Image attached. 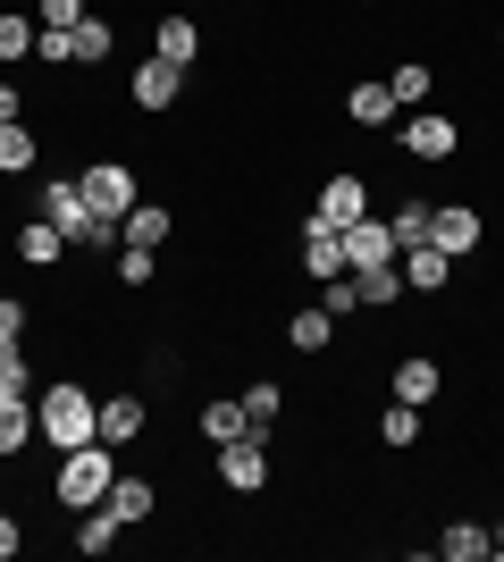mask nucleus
Returning a JSON list of instances; mask_svg holds the SVG:
<instances>
[{
    "mask_svg": "<svg viewBox=\"0 0 504 562\" xmlns=\"http://www.w3.org/2000/svg\"><path fill=\"white\" fill-rule=\"evenodd\" d=\"M34 428H43V453H76L101 437V395L85 378H43L34 386Z\"/></svg>",
    "mask_w": 504,
    "mask_h": 562,
    "instance_id": "f257e3e1",
    "label": "nucleus"
},
{
    "mask_svg": "<svg viewBox=\"0 0 504 562\" xmlns=\"http://www.w3.org/2000/svg\"><path fill=\"white\" fill-rule=\"evenodd\" d=\"M110 479H119V446H76V453H51V513H85V504H101L110 495Z\"/></svg>",
    "mask_w": 504,
    "mask_h": 562,
    "instance_id": "f03ea898",
    "label": "nucleus"
},
{
    "mask_svg": "<svg viewBox=\"0 0 504 562\" xmlns=\"http://www.w3.org/2000/svg\"><path fill=\"white\" fill-rule=\"evenodd\" d=\"M76 186H85L93 218H126L135 202H144V168L119 160V151H93V160H76Z\"/></svg>",
    "mask_w": 504,
    "mask_h": 562,
    "instance_id": "7ed1b4c3",
    "label": "nucleus"
},
{
    "mask_svg": "<svg viewBox=\"0 0 504 562\" xmlns=\"http://www.w3.org/2000/svg\"><path fill=\"white\" fill-rule=\"evenodd\" d=\"M395 143H404V160H421V168H446V160H462V117H446V110H404L395 117Z\"/></svg>",
    "mask_w": 504,
    "mask_h": 562,
    "instance_id": "20e7f679",
    "label": "nucleus"
},
{
    "mask_svg": "<svg viewBox=\"0 0 504 562\" xmlns=\"http://www.w3.org/2000/svg\"><path fill=\"white\" fill-rule=\"evenodd\" d=\"M211 470L227 495H261L269 479H278V462H269V437L261 428H244V437H227V446H211Z\"/></svg>",
    "mask_w": 504,
    "mask_h": 562,
    "instance_id": "39448f33",
    "label": "nucleus"
},
{
    "mask_svg": "<svg viewBox=\"0 0 504 562\" xmlns=\"http://www.w3.org/2000/svg\"><path fill=\"white\" fill-rule=\"evenodd\" d=\"M186 85H193V68H168L160 50H152V59L126 68V110H135V117H168L177 101H186Z\"/></svg>",
    "mask_w": 504,
    "mask_h": 562,
    "instance_id": "423d86ee",
    "label": "nucleus"
},
{
    "mask_svg": "<svg viewBox=\"0 0 504 562\" xmlns=\"http://www.w3.org/2000/svg\"><path fill=\"white\" fill-rule=\"evenodd\" d=\"M429 244H437L446 260H471V252L488 244V211H480V202H462V193H455V202L437 193V211H429Z\"/></svg>",
    "mask_w": 504,
    "mask_h": 562,
    "instance_id": "0eeeda50",
    "label": "nucleus"
},
{
    "mask_svg": "<svg viewBox=\"0 0 504 562\" xmlns=\"http://www.w3.org/2000/svg\"><path fill=\"white\" fill-rule=\"evenodd\" d=\"M9 252H18V269H43V278H51L59 260H76V244H68L59 227H51L43 211H25L18 227H9Z\"/></svg>",
    "mask_w": 504,
    "mask_h": 562,
    "instance_id": "6e6552de",
    "label": "nucleus"
},
{
    "mask_svg": "<svg viewBox=\"0 0 504 562\" xmlns=\"http://www.w3.org/2000/svg\"><path fill=\"white\" fill-rule=\"evenodd\" d=\"M387 395H395V403H421V412H429V403L446 395V352H404V361L387 370Z\"/></svg>",
    "mask_w": 504,
    "mask_h": 562,
    "instance_id": "1a4fd4ad",
    "label": "nucleus"
},
{
    "mask_svg": "<svg viewBox=\"0 0 504 562\" xmlns=\"http://www.w3.org/2000/svg\"><path fill=\"white\" fill-rule=\"evenodd\" d=\"M312 218H328V227L370 218V177H361V168H328V177H320V211Z\"/></svg>",
    "mask_w": 504,
    "mask_h": 562,
    "instance_id": "9d476101",
    "label": "nucleus"
},
{
    "mask_svg": "<svg viewBox=\"0 0 504 562\" xmlns=\"http://www.w3.org/2000/svg\"><path fill=\"white\" fill-rule=\"evenodd\" d=\"M101 504H110V513H119L126 529H144V520H160V479H152V470H119Z\"/></svg>",
    "mask_w": 504,
    "mask_h": 562,
    "instance_id": "9b49d317",
    "label": "nucleus"
},
{
    "mask_svg": "<svg viewBox=\"0 0 504 562\" xmlns=\"http://www.w3.org/2000/svg\"><path fill=\"white\" fill-rule=\"evenodd\" d=\"M152 50H160L168 68H202V25H193V9H160V18H152Z\"/></svg>",
    "mask_w": 504,
    "mask_h": 562,
    "instance_id": "f8f14e48",
    "label": "nucleus"
},
{
    "mask_svg": "<svg viewBox=\"0 0 504 562\" xmlns=\"http://www.w3.org/2000/svg\"><path fill=\"white\" fill-rule=\"evenodd\" d=\"M395 93H387V76H354L345 85V126H361V135H379V126H395Z\"/></svg>",
    "mask_w": 504,
    "mask_h": 562,
    "instance_id": "ddd939ff",
    "label": "nucleus"
},
{
    "mask_svg": "<svg viewBox=\"0 0 504 562\" xmlns=\"http://www.w3.org/2000/svg\"><path fill=\"white\" fill-rule=\"evenodd\" d=\"M336 235H345V269H387V260H395V227H387L379 211L354 218V227H336Z\"/></svg>",
    "mask_w": 504,
    "mask_h": 562,
    "instance_id": "4468645a",
    "label": "nucleus"
},
{
    "mask_svg": "<svg viewBox=\"0 0 504 562\" xmlns=\"http://www.w3.org/2000/svg\"><path fill=\"white\" fill-rule=\"evenodd\" d=\"M370 437H379L387 453H412L421 437H429V412H421V403H395V395H387V403H379V420H370Z\"/></svg>",
    "mask_w": 504,
    "mask_h": 562,
    "instance_id": "2eb2a0df",
    "label": "nucleus"
},
{
    "mask_svg": "<svg viewBox=\"0 0 504 562\" xmlns=\"http://www.w3.org/2000/svg\"><path fill=\"white\" fill-rule=\"evenodd\" d=\"M303 278H312V285L345 278V235H336L328 218H303Z\"/></svg>",
    "mask_w": 504,
    "mask_h": 562,
    "instance_id": "dca6fc26",
    "label": "nucleus"
},
{
    "mask_svg": "<svg viewBox=\"0 0 504 562\" xmlns=\"http://www.w3.org/2000/svg\"><path fill=\"white\" fill-rule=\"evenodd\" d=\"M152 428V403L144 395H101V446H135Z\"/></svg>",
    "mask_w": 504,
    "mask_h": 562,
    "instance_id": "f3484780",
    "label": "nucleus"
},
{
    "mask_svg": "<svg viewBox=\"0 0 504 562\" xmlns=\"http://www.w3.org/2000/svg\"><path fill=\"white\" fill-rule=\"evenodd\" d=\"M395 260H404V285H412V294H446L455 269H462V260H446L437 244H412V252H395Z\"/></svg>",
    "mask_w": 504,
    "mask_h": 562,
    "instance_id": "a211bd4d",
    "label": "nucleus"
},
{
    "mask_svg": "<svg viewBox=\"0 0 504 562\" xmlns=\"http://www.w3.org/2000/svg\"><path fill=\"white\" fill-rule=\"evenodd\" d=\"M168 235H177V211H168V202H135V211L119 218V244H144V252H160Z\"/></svg>",
    "mask_w": 504,
    "mask_h": 562,
    "instance_id": "6ab92c4d",
    "label": "nucleus"
},
{
    "mask_svg": "<svg viewBox=\"0 0 504 562\" xmlns=\"http://www.w3.org/2000/svg\"><path fill=\"white\" fill-rule=\"evenodd\" d=\"M387 93H395V110H429L437 101V68L429 59H395V68H387Z\"/></svg>",
    "mask_w": 504,
    "mask_h": 562,
    "instance_id": "aec40b11",
    "label": "nucleus"
},
{
    "mask_svg": "<svg viewBox=\"0 0 504 562\" xmlns=\"http://www.w3.org/2000/svg\"><path fill=\"white\" fill-rule=\"evenodd\" d=\"M244 395H211L202 403V412H193V437H202V446H227V437H244Z\"/></svg>",
    "mask_w": 504,
    "mask_h": 562,
    "instance_id": "412c9836",
    "label": "nucleus"
},
{
    "mask_svg": "<svg viewBox=\"0 0 504 562\" xmlns=\"http://www.w3.org/2000/svg\"><path fill=\"white\" fill-rule=\"evenodd\" d=\"M429 554H446V562H488V554H496V538H488V520H446Z\"/></svg>",
    "mask_w": 504,
    "mask_h": 562,
    "instance_id": "4be33fe9",
    "label": "nucleus"
},
{
    "mask_svg": "<svg viewBox=\"0 0 504 562\" xmlns=\"http://www.w3.org/2000/svg\"><path fill=\"white\" fill-rule=\"evenodd\" d=\"M336 336H345V328L328 319V303H312V311H294V319H287V345L303 352V361H320V352H328Z\"/></svg>",
    "mask_w": 504,
    "mask_h": 562,
    "instance_id": "5701e85b",
    "label": "nucleus"
},
{
    "mask_svg": "<svg viewBox=\"0 0 504 562\" xmlns=\"http://www.w3.org/2000/svg\"><path fill=\"white\" fill-rule=\"evenodd\" d=\"M119 538H126V520L110 513V504H85V513H76V538H68V546H76V554H110Z\"/></svg>",
    "mask_w": 504,
    "mask_h": 562,
    "instance_id": "b1692460",
    "label": "nucleus"
},
{
    "mask_svg": "<svg viewBox=\"0 0 504 562\" xmlns=\"http://www.w3.org/2000/svg\"><path fill=\"white\" fill-rule=\"evenodd\" d=\"M34 446H43V428H34V403H0V462H25Z\"/></svg>",
    "mask_w": 504,
    "mask_h": 562,
    "instance_id": "393cba45",
    "label": "nucleus"
},
{
    "mask_svg": "<svg viewBox=\"0 0 504 562\" xmlns=\"http://www.w3.org/2000/svg\"><path fill=\"white\" fill-rule=\"evenodd\" d=\"M34 168H43V135H34V126H0V177H34Z\"/></svg>",
    "mask_w": 504,
    "mask_h": 562,
    "instance_id": "a878e982",
    "label": "nucleus"
},
{
    "mask_svg": "<svg viewBox=\"0 0 504 562\" xmlns=\"http://www.w3.org/2000/svg\"><path fill=\"white\" fill-rule=\"evenodd\" d=\"M354 285H361V311H395L412 294V285H404V260H387V269H354Z\"/></svg>",
    "mask_w": 504,
    "mask_h": 562,
    "instance_id": "bb28decb",
    "label": "nucleus"
},
{
    "mask_svg": "<svg viewBox=\"0 0 504 562\" xmlns=\"http://www.w3.org/2000/svg\"><path fill=\"white\" fill-rule=\"evenodd\" d=\"M34 386H43V361L25 345H9L0 352V403H34Z\"/></svg>",
    "mask_w": 504,
    "mask_h": 562,
    "instance_id": "cd10ccee",
    "label": "nucleus"
},
{
    "mask_svg": "<svg viewBox=\"0 0 504 562\" xmlns=\"http://www.w3.org/2000/svg\"><path fill=\"white\" fill-rule=\"evenodd\" d=\"M429 211H437V193H404V202L387 211V227H395V252H412V244H429Z\"/></svg>",
    "mask_w": 504,
    "mask_h": 562,
    "instance_id": "c85d7f7f",
    "label": "nucleus"
},
{
    "mask_svg": "<svg viewBox=\"0 0 504 562\" xmlns=\"http://www.w3.org/2000/svg\"><path fill=\"white\" fill-rule=\"evenodd\" d=\"M0 59H9V68H34V9H18V0L0 9Z\"/></svg>",
    "mask_w": 504,
    "mask_h": 562,
    "instance_id": "c756f323",
    "label": "nucleus"
},
{
    "mask_svg": "<svg viewBox=\"0 0 504 562\" xmlns=\"http://www.w3.org/2000/svg\"><path fill=\"white\" fill-rule=\"evenodd\" d=\"M110 59H119V25L85 18V25H76V68H110Z\"/></svg>",
    "mask_w": 504,
    "mask_h": 562,
    "instance_id": "7c9ffc66",
    "label": "nucleus"
},
{
    "mask_svg": "<svg viewBox=\"0 0 504 562\" xmlns=\"http://www.w3.org/2000/svg\"><path fill=\"white\" fill-rule=\"evenodd\" d=\"M244 420L269 437V428L287 420V386H278V378H253V386H244Z\"/></svg>",
    "mask_w": 504,
    "mask_h": 562,
    "instance_id": "2f4dec72",
    "label": "nucleus"
},
{
    "mask_svg": "<svg viewBox=\"0 0 504 562\" xmlns=\"http://www.w3.org/2000/svg\"><path fill=\"white\" fill-rule=\"evenodd\" d=\"M110 278H119L126 294H144V285L160 278V252H144V244H119V252H110Z\"/></svg>",
    "mask_w": 504,
    "mask_h": 562,
    "instance_id": "473e14b6",
    "label": "nucleus"
},
{
    "mask_svg": "<svg viewBox=\"0 0 504 562\" xmlns=\"http://www.w3.org/2000/svg\"><path fill=\"white\" fill-rule=\"evenodd\" d=\"M320 303H328V319H336V328H345V319H361V285H354V269L320 285Z\"/></svg>",
    "mask_w": 504,
    "mask_h": 562,
    "instance_id": "72a5a7b5",
    "label": "nucleus"
},
{
    "mask_svg": "<svg viewBox=\"0 0 504 562\" xmlns=\"http://www.w3.org/2000/svg\"><path fill=\"white\" fill-rule=\"evenodd\" d=\"M25 328H34V303H25V294H0V352L25 345Z\"/></svg>",
    "mask_w": 504,
    "mask_h": 562,
    "instance_id": "f704fd0d",
    "label": "nucleus"
},
{
    "mask_svg": "<svg viewBox=\"0 0 504 562\" xmlns=\"http://www.w3.org/2000/svg\"><path fill=\"white\" fill-rule=\"evenodd\" d=\"M34 9V25H85L93 18V0H25Z\"/></svg>",
    "mask_w": 504,
    "mask_h": 562,
    "instance_id": "c9c22d12",
    "label": "nucleus"
},
{
    "mask_svg": "<svg viewBox=\"0 0 504 562\" xmlns=\"http://www.w3.org/2000/svg\"><path fill=\"white\" fill-rule=\"evenodd\" d=\"M18 554H25V513L0 504V562H18Z\"/></svg>",
    "mask_w": 504,
    "mask_h": 562,
    "instance_id": "e433bc0d",
    "label": "nucleus"
},
{
    "mask_svg": "<svg viewBox=\"0 0 504 562\" xmlns=\"http://www.w3.org/2000/svg\"><path fill=\"white\" fill-rule=\"evenodd\" d=\"M18 117H25V85H18V76H0V126H18Z\"/></svg>",
    "mask_w": 504,
    "mask_h": 562,
    "instance_id": "4c0bfd02",
    "label": "nucleus"
},
{
    "mask_svg": "<svg viewBox=\"0 0 504 562\" xmlns=\"http://www.w3.org/2000/svg\"><path fill=\"white\" fill-rule=\"evenodd\" d=\"M488 538H496V562H504V520H496V529H488Z\"/></svg>",
    "mask_w": 504,
    "mask_h": 562,
    "instance_id": "58836bf2",
    "label": "nucleus"
},
{
    "mask_svg": "<svg viewBox=\"0 0 504 562\" xmlns=\"http://www.w3.org/2000/svg\"><path fill=\"white\" fill-rule=\"evenodd\" d=\"M0 76H9V59H0Z\"/></svg>",
    "mask_w": 504,
    "mask_h": 562,
    "instance_id": "ea45409f",
    "label": "nucleus"
},
{
    "mask_svg": "<svg viewBox=\"0 0 504 562\" xmlns=\"http://www.w3.org/2000/svg\"><path fill=\"white\" fill-rule=\"evenodd\" d=\"M186 9H202V0H186Z\"/></svg>",
    "mask_w": 504,
    "mask_h": 562,
    "instance_id": "a19ab883",
    "label": "nucleus"
}]
</instances>
